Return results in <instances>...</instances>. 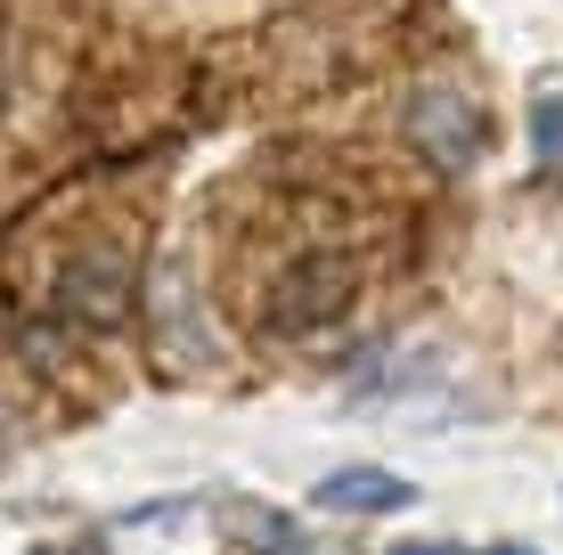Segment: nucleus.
<instances>
[{"label":"nucleus","instance_id":"f257e3e1","mask_svg":"<svg viewBox=\"0 0 563 555\" xmlns=\"http://www.w3.org/2000/svg\"><path fill=\"white\" fill-rule=\"evenodd\" d=\"M352 295H360L352 254H302L295 270L269 286V335H319V328H335V319L352 311Z\"/></svg>","mask_w":563,"mask_h":555},{"label":"nucleus","instance_id":"20e7f679","mask_svg":"<svg viewBox=\"0 0 563 555\" xmlns=\"http://www.w3.org/2000/svg\"><path fill=\"white\" fill-rule=\"evenodd\" d=\"M57 311L82 319V328H114L123 319V270H114V254H82L66 278H57Z\"/></svg>","mask_w":563,"mask_h":555},{"label":"nucleus","instance_id":"39448f33","mask_svg":"<svg viewBox=\"0 0 563 555\" xmlns=\"http://www.w3.org/2000/svg\"><path fill=\"white\" fill-rule=\"evenodd\" d=\"M221 531H229V555H310V531L262 499H238L221 514Z\"/></svg>","mask_w":563,"mask_h":555},{"label":"nucleus","instance_id":"7ed1b4c3","mask_svg":"<svg viewBox=\"0 0 563 555\" xmlns=\"http://www.w3.org/2000/svg\"><path fill=\"white\" fill-rule=\"evenodd\" d=\"M310 507L319 514H400V507H417V490L400 482V474H384V466H343V474H327V482L310 490Z\"/></svg>","mask_w":563,"mask_h":555},{"label":"nucleus","instance_id":"f03ea898","mask_svg":"<svg viewBox=\"0 0 563 555\" xmlns=\"http://www.w3.org/2000/svg\"><path fill=\"white\" fill-rule=\"evenodd\" d=\"M409 140L433 171H474L482 147H490V123H482V107L457 99V90H417L409 99Z\"/></svg>","mask_w":563,"mask_h":555},{"label":"nucleus","instance_id":"0eeeda50","mask_svg":"<svg viewBox=\"0 0 563 555\" xmlns=\"http://www.w3.org/2000/svg\"><path fill=\"white\" fill-rule=\"evenodd\" d=\"M384 555H539V547H450V540H409V547H384Z\"/></svg>","mask_w":563,"mask_h":555},{"label":"nucleus","instance_id":"423d86ee","mask_svg":"<svg viewBox=\"0 0 563 555\" xmlns=\"http://www.w3.org/2000/svg\"><path fill=\"white\" fill-rule=\"evenodd\" d=\"M531 156L548 164V171L563 164V90H548V99L531 107Z\"/></svg>","mask_w":563,"mask_h":555}]
</instances>
